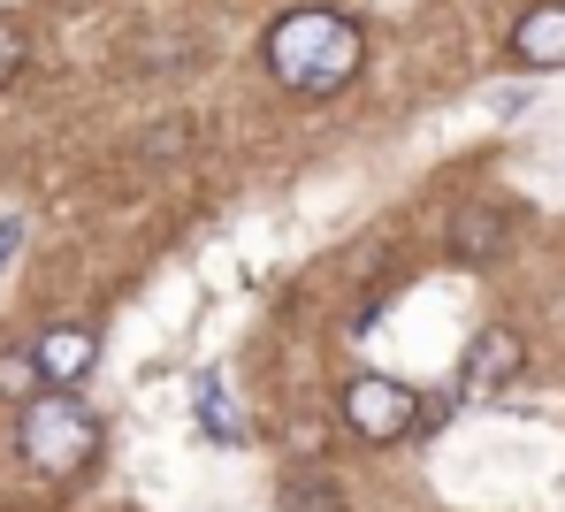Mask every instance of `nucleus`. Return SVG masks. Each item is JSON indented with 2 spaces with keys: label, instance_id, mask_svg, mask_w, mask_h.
I'll return each instance as SVG.
<instances>
[{
  "label": "nucleus",
  "instance_id": "obj_5",
  "mask_svg": "<svg viewBox=\"0 0 565 512\" xmlns=\"http://www.w3.org/2000/svg\"><path fill=\"white\" fill-rule=\"evenodd\" d=\"M31 360H39L46 383L77 391V383L93 375V360H99V337H93V329H77V321H62V329H46V337L31 344Z\"/></svg>",
  "mask_w": 565,
  "mask_h": 512
},
{
  "label": "nucleus",
  "instance_id": "obj_8",
  "mask_svg": "<svg viewBox=\"0 0 565 512\" xmlns=\"http://www.w3.org/2000/svg\"><path fill=\"white\" fill-rule=\"evenodd\" d=\"M191 406H199V428H206L214 444H245V413L230 406V383H222V375H199V383H191Z\"/></svg>",
  "mask_w": 565,
  "mask_h": 512
},
{
  "label": "nucleus",
  "instance_id": "obj_11",
  "mask_svg": "<svg viewBox=\"0 0 565 512\" xmlns=\"http://www.w3.org/2000/svg\"><path fill=\"white\" fill-rule=\"evenodd\" d=\"M15 70H23V31H15V23L0 15V85H8Z\"/></svg>",
  "mask_w": 565,
  "mask_h": 512
},
{
  "label": "nucleus",
  "instance_id": "obj_10",
  "mask_svg": "<svg viewBox=\"0 0 565 512\" xmlns=\"http://www.w3.org/2000/svg\"><path fill=\"white\" fill-rule=\"evenodd\" d=\"M282 512H344V498H337V482H306V474H290L282 482Z\"/></svg>",
  "mask_w": 565,
  "mask_h": 512
},
{
  "label": "nucleus",
  "instance_id": "obj_9",
  "mask_svg": "<svg viewBox=\"0 0 565 512\" xmlns=\"http://www.w3.org/2000/svg\"><path fill=\"white\" fill-rule=\"evenodd\" d=\"M39 391H46L39 360H31V352H0V398H15V406H23V398H39Z\"/></svg>",
  "mask_w": 565,
  "mask_h": 512
},
{
  "label": "nucleus",
  "instance_id": "obj_7",
  "mask_svg": "<svg viewBox=\"0 0 565 512\" xmlns=\"http://www.w3.org/2000/svg\"><path fill=\"white\" fill-rule=\"evenodd\" d=\"M497 245H504V214H497V206H459V214H451V253H459V260H497Z\"/></svg>",
  "mask_w": 565,
  "mask_h": 512
},
{
  "label": "nucleus",
  "instance_id": "obj_2",
  "mask_svg": "<svg viewBox=\"0 0 565 512\" xmlns=\"http://www.w3.org/2000/svg\"><path fill=\"white\" fill-rule=\"evenodd\" d=\"M15 451H23V467L31 474H54V482H70V474H85L99 459V420L77 406V391H39V398H23V428H15Z\"/></svg>",
  "mask_w": 565,
  "mask_h": 512
},
{
  "label": "nucleus",
  "instance_id": "obj_1",
  "mask_svg": "<svg viewBox=\"0 0 565 512\" xmlns=\"http://www.w3.org/2000/svg\"><path fill=\"white\" fill-rule=\"evenodd\" d=\"M360 62H367V39L337 8H290L276 31H268V77H276L282 93H298V100L344 93L360 77Z\"/></svg>",
  "mask_w": 565,
  "mask_h": 512
},
{
  "label": "nucleus",
  "instance_id": "obj_6",
  "mask_svg": "<svg viewBox=\"0 0 565 512\" xmlns=\"http://www.w3.org/2000/svg\"><path fill=\"white\" fill-rule=\"evenodd\" d=\"M512 54H520L527 70H565V0H551V8H527V15H520Z\"/></svg>",
  "mask_w": 565,
  "mask_h": 512
},
{
  "label": "nucleus",
  "instance_id": "obj_4",
  "mask_svg": "<svg viewBox=\"0 0 565 512\" xmlns=\"http://www.w3.org/2000/svg\"><path fill=\"white\" fill-rule=\"evenodd\" d=\"M527 367V344L512 337V329H473V344H467V360H459V398H497L512 375Z\"/></svg>",
  "mask_w": 565,
  "mask_h": 512
},
{
  "label": "nucleus",
  "instance_id": "obj_12",
  "mask_svg": "<svg viewBox=\"0 0 565 512\" xmlns=\"http://www.w3.org/2000/svg\"><path fill=\"white\" fill-rule=\"evenodd\" d=\"M15 245H23V230H15V222H0V268H8V253H15Z\"/></svg>",
  "mask_w": 565,
  "mask_h": 512
},
{
  "label": "nucleus",
  "instance_id": "obj_3",
  "mask_svg": "<svg viewBox=\"0 0 565 512\" xmlns=\"http://www.w3.org/2000/svg\"><path fill=\"white\" fill-rule=\"evenodd\" d=\"M344 420H352V436H367V444H397V436L420 428V398H413L405 383H390V375H352V383H344Z\"/></svg>",
  "mask_w": 565,
  "mask_h": 512
}]
</instances>
